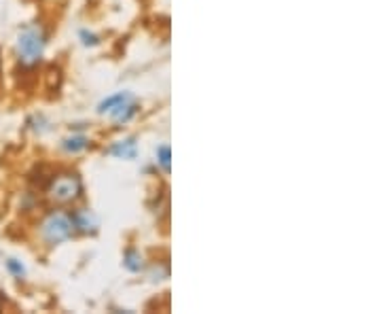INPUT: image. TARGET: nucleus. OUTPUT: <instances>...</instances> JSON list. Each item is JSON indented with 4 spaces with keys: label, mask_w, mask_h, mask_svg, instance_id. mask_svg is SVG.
I'll list each match as a JSON object with an SVG mask.
<instances>
[{
    "label": "nucleus",
    "mask_w": 381,
    "mask_h": 314,
    "mask_svg": "<svg viewBox=\"0 0 381 314\" xmlns=\"http://www.w3.org/2000/svg\"><path fill=\"white\" fill-rule=\"evenodd\" d=\"M157 159H159V166H161L165 172H170V170H172V166H170V159H172L170 147H159V151H157Z\"/></svg>",
    "instance_id": "nucleus-11"
},
{
    "label": "nucleus",
    "mask_w": 381,
    "mask_h": 314,
    "mask_svg": "<svg viewBox=\"0 0 381 314\" xmlns=\"http://www.w3.org/2000/svg\"><path fill=\"white\" fill-rule=\"evenodd\" d=\"M136 111H138V107H136L133 98H127V100H123L121 104H117L115 109H111L106 115L113 117L117 124H126V121H129V119L136 115Z\"/></svg>",
    "instance_id": "nucleus-5"
},
{
    "label": "nucleus",
    "mask_w": 381,
    "mask_h": 314,
    "mask_svg": "<svg viewBox=\"0 0 381 314\" xmlns=\"http://www.w3.org/2000/svg\"><path fill=\"white\" fill-rule=\"evenodd\" d=\"M6 270H9L15 278H23V276H26V268H23L21 261H17V259H6Z\"/></svg>",
    "instance_id": "nucleus-10"
},
{
    "label": "nucleus",
    "mask_w": 381,
    "mask_h": 314,
    "mask_svg": "<svg viewBox=\"0 0 381 314\" xmlns=\"http://www.w3.org/2000/svg\"><path fill=\"white\" fill-rule=\"evenodd\" d=\"M127 98H131V94H127V92H119V94H115V96H109L106 100H102V102H100L98 111H100L102 115H106L111 109H115L117 104H121V102L127 100Z\"/></svg>",
    "instance_id": "nucleus-7"
},
{
    "label": "nucleus",
    "mask_w": 381,
    "mask_h": 314,
    "mask_svg": "<svg viewBox=\"0 0 381 314\" xmlns=\"http://www.w3.org/2000/svg\"><path fill=\"white\" fill-rule=\"evenodd\" d=\"M123 266H126L129 272H140V270H142V266H144V264H142L140 253H136V251H127Z\"/></svg>",
    "instance_id": "nucleus-9"
},
{
    "label": "nucleus",
    "mask_w": 381,
    "mask_h": 314,
    "mask_svg": "<svg viewBox=\"0 0 381 314\" xmlns=\"http://www.w3.org/2000/svg\"><path fill=\"white\" fill-rule=\"evenodd\" d=\"M83 191V185L79 180V176L74 174H62L57 178H53V183L49 185V197L57 204H68L72 200H77Z\"/></svg>",
    "instance_id": "nucleus-3"
},
{
    "label": "nucleus",
    "mask_w": 381,
    "mask_h": 314,
    "mask_svg": "<svg viewBox=\"0 0 381 314\" xmlns=\"http://www.w3.org/2000/svg\"><path fill=\"white\" fill-rule=\"evenodd\" d=\"M136 143H133V139H127V141H121V143H115L111 149H109V153L115 157H119V159H133L136 157Z\"/></svg>",
    "instance_id": "nucleus-6"
},
{
    "label": "nucleus",
    "mask_w": 381,
    "mask_h": 314,
    "mask_svg": "<svg viewBox=\"0 0 381 314\" xmlns=\"http://www.w3.org/2000/svg\"><path fill=\"white\" fill-rule=\"evenodd\" d=\"M62 147H64V151H68V153H79V151H83V149L89 147V141H87L85 136H72V139H66V141L62 143Z\"/></svg>",
    "instance_id": "nucleus-8"
},
{
    "label": "nucleus",
    "mask_w": 381,
    "mask_h": 314,
    "mask_svg": "<svg viewBox=\"0 0 381 314\" xmlns=\"http://www.w3.org/2000/svg\"><path fill=\"white\" fill-rule=\"evenodd\" d=\"M70 219H72V225L83 234H89V232L94 234L98 229V219L89 210H77Z\"/></svg>",
    "instance_id": "nucleus-4"
},
{
    "label": "nucleus",
    "mask_w": 381,
    "mask_h": 314,
    "mask_svg": "<svg viewBox=\"0 0 381 314\" xmlns=\"http://www.w3.org/2000/svg\"><path fill=\"white\" fill-rule=\"evenodd\" d=\"M81 38H83L85 45H98V38L94 34H89V32H85V30L81 32Z\"/></svg>",
    "instance_id": "nucleus-12"
},
{
    "label": "nucleus",
    "mask_w": 381,
    "mask_h": 314,
    "mask_svg": "<svg viewBox=\"0 0 381 314\" xmlns=\"http://www.w3.org/2000/svg\"><path fill=\"white\" fill-rule=\"evenodd\" d=\"M74 232V225H72V219L64 212H51L43 225H40V234L45 238V242L49 244H60L64 240H68Z\"/></svg>",
    "instance_id": "nucleus-2"
},
{
    "label": "nucleus",
    "mask_w": 381,
    "mask_h": 314,
    "mask_svg": "<svg viewBox=\"0 0 381 314\" xmlns=\"http://www.w3.org/2000/svg\"><path fill=\"white\" fill-rule=\"evenodd\" d=\"M45 32L40 26H26L17 36V55L23 66H34L45 53Z\"/></svg>",
    "instance_id": "nucleus-1"
}]
</instances>
